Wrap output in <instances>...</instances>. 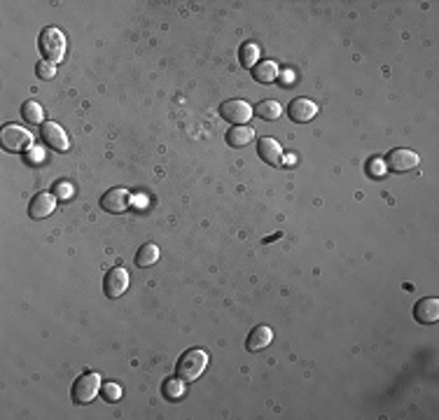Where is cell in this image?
Wrapping results in <instances>:
<instances>
[{"label":"cell","instance_id":"obj_1","mask_svg":"<svg viewBox=\"0 0 439 420\" xmlns=\"http://www.w3.org/2000/svg\"><path fill=\"white\" fill-rule=\"evenodd\" d=\"M206 366H208V353L201 351V348H189L187 353H182L180 362H178V378L192 383L204 374Z\"/></svg>","mask_w":439,"mask_h":420},{"label":"cell","instance_id":"obj_18","mask_svg":"<svg viewBox=\"0 0 439 420\" xmlns=\"http://www.w3.org/2000/svg\"><path fill=\"white\" fill-rule=\"evenodd\" d=\"M157 262H159V247L154 243H145L138 252H136V266H140V269L154 266Z\"/></svg>","mask_w":439,"mask_h":420},{"label":"cell","instance_id":"obj_12","mask_svg":"<svg viewBox=\"0 0 439 420\" xmlns=\"http://www.w3.org/2000/svg\"><path fill=\"white\" fill-rule=\"evenodd\" d=\"M257 155L269 166H281L283 164V147L274 138H259L257 140Z\"/></svg>","mask_w":439,"mask_h":420},{"label":"cell","instance_id":"obj_22","mask_svg":"<svg viewBox=\"0 0 439 420\" xmlns=\"http://www.w3.org/2000/svg\"><path fill=\"white\" fill-rule=\"evenodd\" d=\"M35 75H38V80H52L56 75V66L50 61H38L35 63Z\"/></svg>","mask_w":439,"mask_h":420},{"label":"cell","instance_id":"obj_24","mask_svg":"<svg viewBox=\"0 0 439 420\" xmlns=\"http://www.w3.org/2000/svg\"><path fill=\"white\" fill-rule=\"evenodd\" d=\"M54 197H61V199L73 197V187L66 185V182H61V185H56V194H54Z\"/></svg>","mask_w":439,"mask_h":420},{"label":"cell","instance_id":"obj_7","mask_svg":"<svg viewBox=\"0 0 439 420\" xmlns=\"http://www.w3.org/2000/svg\"><path fill=\"white\" fill-rule=\"evenodd\" d=\"M129 289V274L127 269H122V266H115V269H110L108 274H105V280H103V292L105 297L110 299H120L124 292Z\"/></svg>","mask_w":439,"mask_h":420},{"label":"cell","instance_id":"obj_21","mask_svg":"<svg viewBox=\"0 0 439 420\" xmlns=\"http://www.w3.org/2000/svg\"><path fill=\"white\" fill-rule=\"evenodd\" d=\"M162 393H164V397H169L173 401L182 399V395H185V381H182V378H169V381H164Z\"/></svg>","mask_w":439,"mask_h":420},{"label":"cell","instance_id":"obj_3","mask_svg":"<svg viewBox=\"0 0 439 420\" xmlns=\"http://www.w3.org/2000/svg\"><path fill=\"white\" fill-rule=\"evenodd\" d=\"M98 388H100V376L96 374V371H87V374H82L73 383L70 397H73V401L77 406H85L98 395Z\"/></svg>","mask_w":439,"mask_h":420},{"label":"cell","instance_id":"obj_17","mask_svg":"<svg viewBox=\"0 0 439 420\" xmlns=\"http://www.w3.org/2000/svg\"><path fill=\"white\" fill-rule=\"evenodd\" d=\"M43 117H45V112H43V105L38 103V100H26V103L21 105V120L26 122V124H33V126H43Z\"/></svg>","mask_w":439,"mask_h":420},{"label":"cell","instance_id":"obj_6","mask_svg":"<svg viewBox=\"0 0 439 420\" xmlns=\"http://www.w3.org/2000/svg\"><path fill=\"white\" fill-rule=\"evenodd\" d=\"M0 143H3L5 150H10V152H21V150H26V147H31L33 135L28 133L26 129L8 124V126H3V131H0Z\"/></svg>","mask_w":439,"mask_h":420},{"label":"cell","instance_id":"obj_2","mask_svg":"<svg viewBox=\"0 0 439 420\" xmlns=\"http://www.w3.org/2000/svg\"><path fill=\"white\" fill-rule=\"evenodd\" d=\"M38 47H40V54L45 56V61H50L56 66V63L63 58V54H66V35L54 26H47L45 31L40 33Z\"/></svg>","mask_w":439,"mask_h":420},{"label":"cell","instance_id":"obj_8","mask_svg":"<svg viewBox=\"0 0 439 420\" xmlns=\"http://www.w3.org/2000/svg\"><path fill=\"white\" fill-rule=\"evenodd\" d=\"M40 138H43V143L47 147H52V150H56V152H66L70 147L66 131H63L56 122H45L43 126H40Z\"/></svg>","mask_w":439,"mask_h":420},{"label":"cell","instance_id":"obj_10","mask_svg":"<svg viewBox=\"0 0 439 420\" xmlns=\"http://www.w3.org/2000/svg\"><path fill=\"white\" fill-rule=\"evenodd\" d=\"M288 115H290V120L297 124H306L318 115V105L306 96L292 98V103L288 105Z\"/></svg>","mask_w":439,"mask_h":420},{"label":"cell","instance_id":"obj_9","mask_svg":"<svg viewBox=\"0 0 439 420\" xmlns=\"http://www.w3.org/2000/svg\"><path fill=\"white\" fill-rule=\"evenodd\" d=\"M129 203H131V194H129L124 187H112L103 194V199H100V208L112 212V215L127 212Z\"/></svg>","mask_w":439,"mask_h":420},{"label":"cell","instance_id":"obj_13","mask_svg":"<svg viewBox=\"0 0 439 420\" xmlns=\"http://www.w3.org/2000/svg\"><path fill=\"white\" fill-rule=\"evenodd\" d=\"M414 318L420 324H435L439 320V299H420L416 306H414Z\"/></svg>","mask_w":439,"mask_h":420},{"label":"cell","instance_id":"obj_4","mask_svg":"<svg viewBox=\"0 0 439 420\" xmlns=\"http://www.w3.org/2000/svg\"><path fill=\"white\" fill-rule=\"evenodd\" d=\"M418 155L414 150H407V147H397V150H390L385 155L383 164L390 173H407V170L416 168L418 166Z\"/></svg>","mask_w":439,"mask_h":420},{"label":"cell","instance_id":"obj_20","mask_svg":"<svg viewBox=\"0 0 439 420\" xmlns=\"http://www.w3.org/2000/svg\"><path fill=\"white\" fill-rule=\"evenodd\" d=\"M281 103L278 100H262V103L257 105V117L264 122H276L278 117H281Z\"/></svg>","mask_w":439,"mask_h":420},{"label":"cell","instance_id":"obj_5","mask_svg":"<svg viewBox=\"0 0 439 420\" xmlns=\"http://www.w3.org/2000/svg\"><path fill=\"white\" fill-rule=\"evenodd\" d=\"M220 117L231 122L234 126H243V124H248V120L253 117V108H250V103H246V100L231 98L220 105Z\"/></svg>","mask_w":439,"mask_h":420},{"label":"cell","instance_id":"obj_14","mask_svg":"<svg viewBox=\"0 0 439 420\" xmlns=\"http://www.w3.org/2000/svg\"><path fill=\"white\" fill-rule=\"evenodd\" d=\"M274 341V334H271V329L269 327H264V324H259V327H255L250 336H248V341H246V348L250 353H257V351H264L269 343Z\"/></svg>","mask_w":439,"mask_h":420},{"label":"cell","instance_id":"obj_19","mask_svg":"<svg viewBox=\"0 0 439 420\" xmlns=\"http://www.w3.org/2000/svg\"><path fill=\"white\" fill-rule=\"evenodd\" d=\"M239 58H241L243 68H255L259 61V47L255 43H243L239 49Z\"/></svg>","mask_w":439,"mask_h":420},{"label":"cell","instance_id":"obj_11","mask_svg":"<svg viewBox=\"0 0 439 420\" xmlns=\"http://www.w3.org/2000/svg\"><path fill=\"white\" fill-rule=\"evenodd\" d=\"M56 208V197L50 192H38L35 197L31 199V206H28V215L33 217V220H45V217H50L52 212Z\"/></svg>","mask_w":439,"mask_h":420},{"label":"cell","instance_id":"obj_23","mask_svg":"<svg viewBox=\"0 0 439 420\" xmlns=\"http://www.w3.org/2000/svg\"><path fill=\"white\" fill-rule=\"evenodd\" d=\"M120 397H122L120 386H115V383H105V386H103V399L105 401H117Z\"/></svg>","mask_w":439,"mask_h":420},{"label":"cell","instance_id":"obj_16","mask_svg":"<svg viewBox=\"0 0 439 420\" xmlns=\"http://www.w3.org/2000/svg\"><path fill=\"white\" fill-rule=\"evenodd\" d=\"M253 78L262 85H271L278 78V66L276 61H257V66L253 68Z\"/></svg>","mask_w":439,"mask_h":420},{"label":"cell","instance_id":"obj_25","mask_svg":"<svg viewBox=\"0 0 439 420\" xmlns=\"http://www.w3.org/2000/svg\"><path fill=\"white\" fill-rule=\"evenodd\" d=\"M372 168H374V175H376V177H378V175H383V173H381V164L374 162V164H372Z\"/></svg>","mask_w":439,"mask_h":420},{"label":"cell","instance_id":"obj_15","mask_svg":"<svg viewBox=\"0 0 439 420\" xmlns=\"http://www.w3.org/2000/svg\"><path fill=\"white\" fill-rule=\"evenodd\" d=\"M255 140V131L250 126H231L227 131V145L229 147H246Z\"/></svg>","mask_w":439,"mask_h":420}]
</instances>
